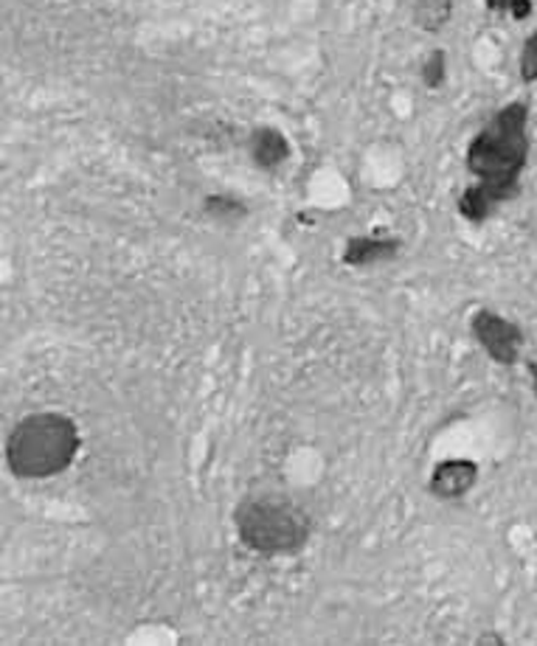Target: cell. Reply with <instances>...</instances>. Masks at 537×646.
I'll list each match as a JSON object with an SVG mask.
<instances>
[{
	"label": "cell",
	"instance_id": "6da1fadb",
	"mask_svg": "<svg viewBox=\"0 0 537 646\" xmlns=\"http://www.w3.org/2000/svg\"><path fill=\"white\" fill-rule=\"evenodd\" d=\"M526 107L510 105L471 141L467 169L478 178V186L459 197V214L467 222H484L498 206L517 192V174L526 163Z\"/></svg>",
	"mask_w": 537,
	"mask_h": 646
},
{
	"label": "cell",
	"instance_id": "30bf717a",
	"mask_svg": "<svg viewBox=\"0 0 537 646\" xmlns=\"http://www.w3.org/2000/svg\"><path fill=\"white\" fill-rule=\"evenodd\" d=\"M444 76H448V62H444V51H434L425 60V68H423V80L428 87H439L444 82Z\"/></svg>",
	"mask_w": 537,
	"mask_h": 646
},
{
	"label": "cell",
	"instance_id": "9c48e42d",
	"mask_svg": "<svg viewBox=\"0 0 537 646\" xmlns=\"http://www.w3.org/2000/svg\"><path fill=\"white\" fill-rule=\"evenodd\" d=\"M206 211H209L211 217H220V220H240V217H245V214H248V208L242 206L240 200H234V197H220V194H211L209 200H206Z\"/></svg>",
	"mask_w": 537,
	"mask_h": 646
},
{
	"label": "cell",
	"instance_id": "7a4b0ae2",
	"mask_svg": "<svg viewBox=\"0 0 537 646\" xmlns=\"http://www.w3.org/2000/svg\"><path fill=\"white\" fill-rule=\"evenodd\" d=\"M80 450L82 434L71 416L37 411L9 430L3 455L14 478L46 480L71 470Z\"/></svg>",
	"mask_w": 537,
	"mask_h": 646
},
{
	"label": "cell",
	"instance_id": "7c38bea8",
	"mask_svg": "<svg viewBox=\"0 0 537 646\" xmlns=\"http://www.w3.org/2000/svg\"><path fill=\"white\" fill-rule=\"evenodd\" d=\"M487 7L496 12H512L515 17H526L532 12L529 0H487Z\"/></svg>",
	"mask_w": 537,
	"mask_h": 646
},
{
	"label": "cell",
	"instance_id": "3957f363",
	"mask_svg": "<svg viewBox=\"0 0 537 646\" xmlns=\"http://www.w3.org/2000/svg\"><path fill=\"white\" fill-rule=\"evenodd\" d=\"M234 526L242 546L263 557H293L313 534L307 509L276 489L245 495L234 509Z\"/></svg>",
	"mask_w": 537,
	"mask_h": 646
},
{
	"label": "cell",
	"instance_id": "4fadbf2b",
	"mask_svg": "<svg viewBox=\"0 0 537 646\" xmlns=\"http://www.w3.org/2000/svg\"><path fill=\"white\" fill-rule=\"evenodd\" d=\"M526 368H529V377H532V388H535V397H537V363H526Z\"/></svg>",
	"mask_w": 537,
	"mask_h": 646
},
{
	"label": "cell",
	"instance_id": "8fae6325",
	"mask_svg": "<svg viewBox=\"0 0 537 646\" xmlns=\"http://www.w3.org/2000/svg\"><path fill=\"white\" fill-rule=\"evenodd\" d=\"M521 76H524V82L537 80V34H532L524 51H521Z\"/></svg>",
	"mask_w": 537,
	"mask_h": 646
},
{
	"label": "cell",
	"instance_id": "52a82bcc",
	"mask_svg": "<svg viewBox=\"0 0 537 646\" xmlns=\"http://www.w3.org/2000/svg\"><path fill=\"white\" fill-rule=\"evenodd\" d=\"M251 155L263 169H273L279 163H284L290 155V144L284 141L282 133H276V130H259L251 141Z\"/></svg>",
	"mask_w": 537,
	"mask_h": 646
},
{
	"label": "cell",
	"instance_id": "5b68a950",
	"mask_svg": "<svg viewBox=\"0 0 537 646\" xmlns=\"http://www.w3.org/2000/svg\"><path fill=\"white\" fill-rule=\"evenodd\" d=\"M478 464L473 459H444L428 475V492L437 500H462L478 484Z\"/></svg>",
	"mask_w": 537,
	"mask_h": 646
},
{
	"label": "cell",
	"instance_id": "ba28073f",
	"mask_svg": "<svg viewBox=\"0 0 537 646\" xmlns=\"http://www.w3.org/2000/svg\"><path fill=\"white\" fill-rule=\"evenodd\" d=\"M453 0H414V21L425 32H439L450 21Z\"/></svg>",
	"mask_w": 537,
	"mask_h": 646
},
{
	"label": "cell",
	"instance_id": "5bb4252c",
	"mask_svg": "<svg viewBox=\"0 0 537 646\" xmlns=\"http://www.w3.org/2000/svg\"><path fill=\"white\" fill-rule=\"evenodd\" d=\"M487 641H492V644H501V635H496V633H487V635H481V638H478V644H487Z\"/></svg>",
	"mask_w": 537,
	"mask_h": 646
},
{
	"label": "cell",
	"instance_id": "8992f818",
	"mask_svg": "<svg viewBox=\"0 0 537 646\" xmlns=\"http://www.w3.org/2000/svg\"><path fill=\"white\" fill-rule=\"evenodd\" d=\"M403 242L396 236H386V233H366V236H350L343 245L341 261L346 267H371L383 265L400 256Z\"/></svg>",
	"mask_w": 537,
	"mask_h": 646
},
{
	"label": "cell",
	"instance_id": "277c9868",
	"mask_svg": "<svg viewBox=\"0 0 537 646\" xmlns=\"http://www.w3.org/2000/svg\"><path fill=\"white\" fill-rule=\"evenodd\" d=\"M471 334L476 338L484 354L498 366H515L521 361V349H524V332L517 324H512L504 315L492 313V309H476L471 315Z\"/></svg>",
	"mask_w": 537,
	"mask_h": 646
}]
</instances>
